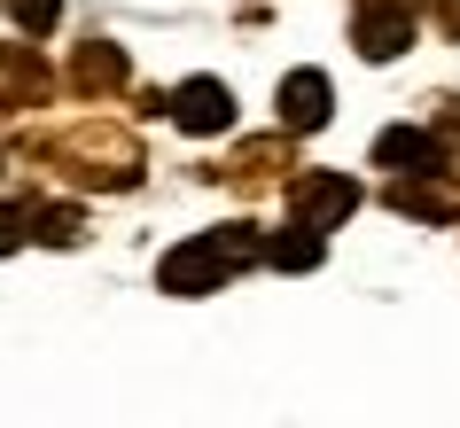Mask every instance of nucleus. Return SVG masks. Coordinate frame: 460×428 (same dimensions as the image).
I'll return each instance as SVG.
<instances>
[{
  "label": "nucleus",
  "instance_id": "nucleus-1",
  "mask_svg": "<svg viewBox=\"0 0 460 428\" xmlns=\"http://www.w3.org/2000/svg\"><path fill=\"white\" fill-rule=\"evenodd\" d=\"M31 156L55 171H71L78 188H133L141 179V141L110 118H86V125H63L48 141H31Z\"/></svg>",
  "mask_w": 460,
  "mask_h": 428
},
{
  "label": "nucleus",
  "instance_id": "nucleus-2",
  "mask_svg": "<svg viewBox=\"0 0 460 428\" xmlns=\"http://www.w3.org/2000/svg\"><path fill=\"white\" fill-rule=\"evenodd\" d=\"M266 258V234L250 226V218H234V226H211V234L180 241V249H164V265H156V288L164 296H211L218 281H234L243 265Z\"/></svg>",
  "mask_w": 460,
  "mask_h": 428
},
{
  "label": "nucleus",
  "instance_id": "nucleus-3",
  "mask_svg": "<svg viewBox=\"0 0 460 428\" xmlns=\"http://www.w3.org/2000/svg\"><path fill=\"white\" fill-rule=\"evenodd\" d=\"M351 211H359V179H351V171H296L289 179V218L296 226L328 234V226H343Z\"/></svg>",
  "mask_w": 460,
  "mask_h": 428
},
{
  "label": "nucleus",
  "instance_id": "nucleus-4",
  "mask_svg": "<svg viewBox=\"0 0 460 428\" xmlns=\"http://www.w3.org/2000/svg\"><path fill=\"white\" fill-rule=\"evenodd\" d=\"M351 48L367 63H390V55L413 48V0H359L351 8Z\"/></svg>",
  "mask_w": 460,
  "mask_h": 428
},
{
  "label": "nucleus",
  "instance_id": "nucleus-5",
  "mask_svg": "<svg viewBox=\"0 0 460 428\" xmlns=\"http://www.w3.org/2000/svg\"><path fill=\"white\" fill-rule=\"evenodd\" d=\"M164 118L180 125V133H195V141H211V133H226V125H234V94H226L218 78H188V86H172Z\"/></svg>",
  "mask_w": 460,
  "mask_h": 428
},
{
  "label": "nucleus",
  "instance_id": "nucleus-6",
  "mask_svg": "<svg viewBox=\"0 0 460 428\" xmlns=\"http://www.w3.org/2000/svg\"><path fill=\"white\" fill-rule=\"evenodd\" d=\"M375 164L383 171H453V148H445V133L437 125H390L383 141H375Z\"/></svg>",
  "mask_w": 460,
  "mask_h": 428
},
{
  "label": "nucleus",
  "instance_id": "nucleus-7",
  "mask_svg": "<svg viewBox=\"0 0 460 428\" xmlns=\"http://www.w3.org/2000/svg\"><path fill=\"white\" fill-rule=\"evenodd\" d=\"M390 211L398 218H429V226L460 218V171H406V179L390 188Z\"/></svg>",
  "mask_w": 460,
  "mask_h": 428
},
{
  "label": "nucleus",
  "instance_id": "nucleus-8",
  "mask_svg": "<svg viewBox=\"0 0 460 428\" xmlns=\"http://www.w3.org/2000/svg\"><path fill=\"white\" fill-rule=\"evenodd\" d=\"M281 171H296L289 164V133H273V141H243V148H234V164H218V179L243 188V195H258V188H273Z\"/></svg>",
  "mask_w": 460,
  "mask_h": 428
},
{
  "label": "nucleus",
  "instance_id": "nucleus-9",
  "mask_svg": "<svg viewBox=\"0 0 460 428\" xmlns=\"http://www.w3.org/2000/svg\"><path fill=\"white\" fill-rule=\"evenodd\" d=\"M273 101H281V133H320L328 109H336V94H328V78H320V71H289Z\"/></svg>",
  "mask_w": 460,
  "mask_h": 428
},
{
  "label": "nucleus",
  "instance_id": "nucleus-10",
  "mask_svg": "<svg viewBox=\"0 0 460 428\" xmlns=\"http://www.w3.org/2000/svg\"><path fill=\"white\" fill-rule=\"evenodd\" d=\"M71 86L78 94H118L125 86V48H110V39H86L71 63Z\"/></svg>",
  "mask_w": 460,
  "mask_h": 428
},
{
  "label": "nucleus",
  "instance_id": "nucleus-11",
  "mask_svg": "<svg viewBox=\"0 0 460 428\" xmlns=\"http://www.w3.org/2000/svg\"><path fill=\"white\" fill-rule=\"evenodd\" d=\"M320 258H328L320 234H313V226H296V218L281 226V234H266V265H281V273H313Z\"/></svg>",
  "mask_w": 460,
  "mask_h": 428
},
{
  "label": "nucleus",
  "instance_id": "nucleus-12",
  "mask_svg": "<svg viewBox=\"0 0 460 428\" xmlns=\"http://www.w3.org/2000/svg\"><path fill=\"white\" fill-rule=\"evenodd\" d=\"M31 241H48V249H78V241H86V218H78L71 203H40V211H31Z\"/></svg>",
  "mask_w": 460,
  "mask_h": 428
},
{
  "label": "nucleus",
  "instance_id": "nucleus-13",
  "mask_svg": "<svg viewBox=\"0 0 460 428\" xmlns=\"http://www.w3.org/2000/svg\"><path fill=\"white\" fill-rule=\"evenodd\" d=\"M8 16H16V31H31V39H48V31L63 24V0H8Z\"/></svg>",
  "mask_w": 460,
  "mask_h": 428
},
{
  "label": "nucleus",
  "instance_id": "nucleus-14",
  "mask_svg": "<svg viewBox=\"0 0 460 428\" xmlns=\"http://www.w3.org/2000/svg\"><path fill=\"white\" fill-rule=\"evenodd\" d=\"M24 234H31V211H8V203H0V258L24 249Z\"/></svg>",
  "mask_w": 460,
  "mask_h": 428
},
{
  "label": "nucleus",
  "instance_id": "nucleus-15",
  "mask_svg": "<svg viewBox=\"0 0 460 428\" xmlns=\"http://www.w3.org/2000/svg\"><path fill=\"white\" fill-rule=\"evenodd\" d=\"M437 24H445V39H460V0H437Z\"/></svg>",
  "mask_w": 460,
  "mask_h": 428
}]
</instances>
